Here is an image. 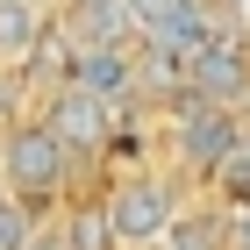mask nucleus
Masks as SVG:
<instances>
[{
	"mask_svg": "<svg viewBox=\"0 0 250 250\" xmlns=\"http://www.w3.org/2000/svg\"><path fill=\"white\" fill-rule=\"evenodd\" d=\"M64 172H72V157H64V143L43 122H15V129L0 136V193L29 200L36 214L64 193Z\"/></svg>",
	"mask_w": 250,
	"mask_h": 250,
	"instance_id": "nucleus-1",
	"label": "nucleus"
},
{
	"mask_svg": "<svg viewBox=\"0 0 250 250\" xmlns=\"http://www.w3.org/2000/svg\"><path fill=\"white\" fill-rule=\"evenodd\" d=\"M100 214H107V229H115V250L157 243L165 222L179 214V186H172V179H157V172H129L107 200H100Z\"/></svg>",
	"mask_w": 250,
	"mask_h": 250,
	"instance_id": "nucleus-2",
	"label": "nucleus"
},
{
	"mask_svg": "<svg viewBox=\"0 0 250 250\" xmlns=\"http://www.w3.org/2000/svg\"><path fill=\"white\" fill-rule=\"evenodd\" d=\"M179 79H186V100L243 107V93H250V43L236 36V29H222V36H208L186 64H179Z\"/></svg>",
	"mask_w": 250,
	"mask_h": 250,
	"instance_id": "nucleus-3",
	"label": "nucleus"
},
{
	"mask_svg": "<svg viewBox=\"0 0 250 250\" xmlns=\"http://www.w3.org/2000/svg\"><path fill=\"white\" fill-rule=\"evenodd\" d=\"M43 129L64 143V157H100L107 143H115V107H100L86 86L58 79V93H50V107H43Z\"/></svg>",
	"mask_w": 250,
	"mask_h": 250,
	"instance_id": "nucleus-4",
	"label": "nucleus"
},
{
	"mask_svg": "<svg viewBox=\"0 0 250 250\" xmlns=\"http://www.w3.org/2000/svg\"><path fill=\"white\" fill-rule=\"evenodd\" d=\"M172 143H179V165H186L193 179H208L214 165L236 150V107H214V100H179Z\"/></svg>",
	"mask_w": 250,
	"mask_h": 250,
	"instance_id": "nucleus-5",
	"label": "nucleus"
},
{
	"mask_svg": "<svg viewBox=\"0 0 250 250\" xmlns=\"http://www.w3.org/2000/svg\"><path fill=\"white\" fill-rule=\"evenodd\" d=\"M208 36H222L214 7H208V0H186V7H172V15H157L150 29L136 36V50H150V58H165V64H186Z\"/></svg>",
	"mask_w": 250,
	"mask_h": 250,
	"instance_id": "nucleus-6",
	"label": "nucleus"
},
{
	"mask_svg": "<svg viewBox=\"0 0 250 250\" xmlns=\"http://www.w3.org/2000/svg\"><path fill=\"white\" fill-rule=\"evenodd\" d=\"M72 86H86V93L100 100V107H129L136 100V58L129 50H115V43H79V58H72Z\"/></svg>",
	"mask_w": 250,
	"mask_h": 250,
	"instance_id": "nucleus-7",
	"label": "nucleus"
},
{
	"mask_svg": "<svg viewBox=\"0 0 250 250\" xmlns=\"http://www.w3.org/2000/svg\"><path fill=\"white\" fill-rule=\"evenodd\" d=\"M43 21H50V15H43V0H0V64H7V72L29 64Z\"/></svg>",
	"mask_w": 250,
	"mask_h": 250,
	"instance_id": "nucleus-8",
	"label": "nucleus"
},
{
	"mask_svg": "<svg viewBox=\"0 0 250 250\" xmlns=\"http://www.w3.org/2000/svg\"><path fill=\"white\" fill-rule=\"evenodd\" d=\"M157 243H165V250H229V214H214V208H179L172 222H165Z\"/></svg>",
	"mask_w": 250,
	"mask_h": 250,
	"instance_id": "nucleus-9",
	"label": "nucleus"
},
{
	"mask_svg": "<svg viewBox=\"0 0 250 250\" xmlns=\"http://www.w3.org/2000/svg\"><path fill=\"white\" fill-rule=\"evenodd\" d=\"M58 243H64V250H115V229H107L100 200H79V208H64V222H58Z\"/></svg>",
	"mask_w": 250,
	"mask_h": 250,
	"instance_id": "nucleus-10",
	"label": "nucleus"
},
{
	"mask_svg": "<svg viewBox=\"0 0 250 250\" xmlns=\"http://www.w3.org/2000/svg\"><path fill=\"white\" fill-rule=\"evenodd\" d=\"M208 186L222 193V208H243V200H250V150H229V157L208 172Z\"/></svg>",
	"mask_w": 250,
	"mask_h": 250,
	"instance_id": "nucleus-11",
	"label": "nucleus"
},
{
	"mask_svg": "<svg viewBox=\"0 0 250 250\" xmlns=\"http://www.w3.org/2000/svg\"><path fill=\"white\" fill-rule=\"evenodd\" d=\"M29 236H36V208L15 200V193H0V250H21Z\"/></svg>",
	"mask_w": 250,
	"mask_h": 250,
	"instance_id": "nucleus-12",
	"label": "nucleus"
},
{
	"mask_svg": "<svg viewBox=\"0 0 250 250\" xmlns=\"http://www.w3.org/2000/svg\"><path fill=\"white\" fill-rule=\"evenodd\" d=\"M122 7L136 15V36H143V29H150L157 15H172V7H186V0H122Z\"/></svg>",
	"mask_w": 250,
	"mask_h": 250,
	"instance_id": "nucleus-13",
	"label": "nucleus"
},
{
	"mask_svg": "<svg viewBox=\"0 0 250 250\" xmlns=\"http://www.w3.org/2000/svg\"><path fill=\"white\" fill-rule=\"evenodd\" d=\"M229 250H250V200L229 214Z\"/></svg>",
	"mask_w": 250,
	"mask_h": 250,
	"instance_id": "nucleus-14",
	"label": "nucleus"
},
{
	"mask_svg": "<svg viewBox=\"0 0 250 250\" xmlns=\"http://www.w3.org/2000/svg\"><path fill=\"white\" fill-rule=\"evenodd\" d=\"M21 250H64V243H58V229H36L29 243H21Z\"/></svg>",
	"mask_w": 250,
	"mask_h": 250,
	"instance_id": "nucleus-15",
	"label": "nucleus"
},
{
	"mask_svg": "<svg viewBox=\"0 0 250 250\" xmlns=\"http://www.w3.org/2000/svg\"><path fill=\"white\" fill-rule=\"evenodd\" d=\"M236 150H250V115H236Z\"/></svg>",
	"mask_w": 250,
	"mask_h": 250,
	"instance_id": "nucleus-16",
	"label": "nucleus"
},
{
	"mask_svg": "<svg viewBox=\"0 0 250 250\" xmlns=\"http://www.w3.org/2000/svg\"><path fill=\"white\" fill-rule=\"evenodd\" d=\"M229 7H243V0H229Z\"/></svg>",
	"mask_w": 250,
	"mask_h": 250,
	"instance_id": "nucleus-17",
	"label": "nucleus"
}]
</instances>
